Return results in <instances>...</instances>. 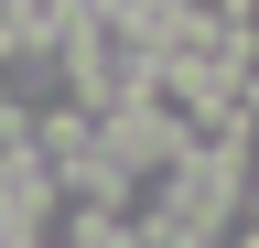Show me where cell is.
Listing matches in <instances>:
<instances>
[{
    "mask_svg": "<svg viewBox=\"0 0 259 248\" xmlns=\"http://www.w3.org/2000/svg\"><path fill=\"white\" fill-rule=\"evenodd\" d=\"M54 54H65V97H76V119H108V108H130V97L151 86V54L130 43V22L108 11V0L54 22Z\"/></svg>",
    "mask_w": 259,
    "mask_h": 248,
    "instance_id": "1",
    "label": "cell"
},
{
    "mask_svg": "<svg viewBox=\"0 0 259 248\" xmlns=\"http://www.w3.org/2000/svg\"><path fill=\"white\" fill-rule=\"evenodd\" d=\"M0 108H11V119L76 108V97H65V54H54V33H11V43H0Z\"/></svg>",
    "mask_w": 259,
    "mask_h": 248,
    "instance_id": "2",
    "label": "cell"
},
{
    "mask_svg": "<svg viewBox=\"0 0 259 248\" xmlns=\"http://www.w3.org/2000/svg\"><path fill=\"white\" fill-rule=\"evenodd\" d=\"M11 151H22V119H11V108H0V162H11Z\"/></svg>",
    "mask_w": 259,
    "mask_h": 248,
    "instance_id": "3",
    "label": "cell"
}]
</instances>
